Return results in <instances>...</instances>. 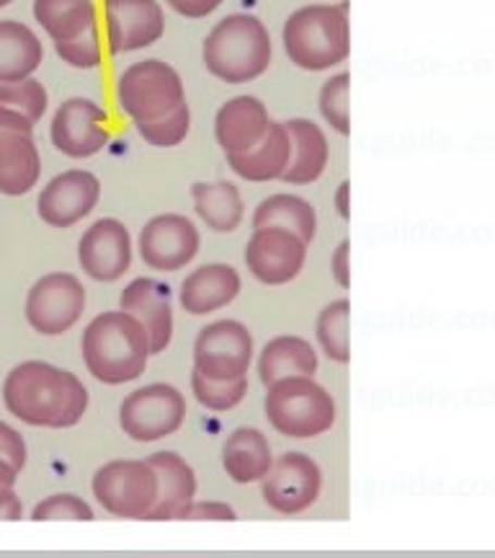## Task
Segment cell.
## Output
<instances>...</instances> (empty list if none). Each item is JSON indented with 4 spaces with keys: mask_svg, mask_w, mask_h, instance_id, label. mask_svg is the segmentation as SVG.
I'll use <instances>...</instances> for the list:
<instances>
[{
    "mask_svg": "<svg viewBox=\"0 0 495 558\" xmlns=\"http://www.w3.org/2000/svg\"><path fill=\"white\" fill-rule=\"evenodd\" d=\"M5 409L32 427L67 429L88 411V390L78 375L41 360L21 362L3 383Z\"/></svg>",
    "mask_w": 495,
    "mask_h": 558,
    "instance_id": "obj_1",
    "label": "cell"
},
{
    "mask_svg": "<svg viewBox=\"0 0 495 558\" xmlns=\"http://www.w3.org/2000/svg\"><path fill=\"white\" fill-rule=\"evenodd\" d=\"M81 352L96 380L107 386H124L148 369L150 341L135 316L127 311H109L86 326Z\"/></svg>",
    "mask_w": 495,
    "mask_h": 558,
    "instance_id": "obj_2",
    "label": "cell"
},
{
    "mask_svg": "<svg viewBox=\"0 0 495 558\" xmlns=\"http://www.w3.org/2000/svg\"><path fill=\"white\" fill-rule=\"evenodd\" d=\"M274 58L269 29L253 13H230L207 34L201 60L214 78L240 86L261 78Z\"/></svg>",
    "mask_w": 495,
    "mask_h": 558,
    "instance_id": "obj_3",
    "label": "cell"
},
{
    "mask_svg": "<svg viewBox=\"0 0 495 558\" xmlns=\"http://www.w3.org/2000/svg\"><path fill=\"white\" fill-rule=\"evenodd\" d=\"M282 41L289 62L310 73L341 65L351 52L348 3L302 5L284 21Z\"/></svg>",
    "mask_w": 495,
    "mask_h": 558,
    "instance_id": "obj_4",
    "label": "cell"
},
{
    "mask_svg": "<svg viewBox=\"0 0 495 558\" xmlns=\"http://www.w3.org/2000/svg\"><path fill=\"white\" fill-rule=\"evenodd\" d=\"M263 409L271 427L292 439L325 435L333 429L338 414L333 396L308 375H289L271 383Z\"/></svg>",
    "mask_w": 495,
    "mask_h": 558,
    "instance_id": "obj_5",
    "label": "cell"
},
{
    "mask_svg": "<svg viewBox=\"0 0 495 558\" xmlns=\"http://www.w3.org/2000/svg\"><path fill=\"white\" fill-rule=\"evenodd\" d=\"M186 101L184 81L163 60H139L116 78V107L132 122H152Z\"/></svg>",
    "mask_w": 495,
    "mask_h": 558,
    "instance_id": "obj_6",
    "label": "cell"
},
{
    "mask_svg": "<svg viewBox=\"0 0 495 558\" xmlns=\"http://www.w3.org/2000/svg\"><path fill=\"white\" fill-rule=\"evenodd\" d=\"M94 497L114 518L148 520L158 501V473L148 460H111L96 471Z\"/></svg>",
    "mask_w": 495,
    "mask_h": 558,
    "instance_id": "obj_7",
    "label": "cell"
},
{
    "mask_svg": "<svg viewBox=\"0 0 495 558\" xmlns=\"http://www.w3.org/2000/svg\"><path fill=\"white\" fill-rule=\"evenodd\" d=\"M184 418V393L169 383H150V386L132 390L120 407L124 435L135 442H158V439L176 435Z\"/></svg>",
    "mask_w": 495,
    "mask_h": 558,
    "instance_id": "obj_8",
    "label": "cell"
},
{
    "mask_svg": "<svg viewBox=\"0 0 495 558\" xmlns=\"http://www.w3.org/2000/svg\"><path fill=\"white\" fill-rule=\"evenodd\" d=\"M86 303V288L78 277L52 271L32 284L26 295V320L41 337H60L78 324Z\"/></svg>",
    "mask_w": 495,
    "mask_h": 558,
    "instance_id": "obj_9",
    "label": "cell"
},
{
    "mask_svg": "<svg viewBox=\"0 0 495 558\" xmlns=\"http://www.w3.org/2000/svg\"><path fill=\"white\" fill-rule=\"evenodd\" d=\"M253 360V337L240 320H214L194 341V369L212 380L246 378Z\"/></svg>",
    "mask_w": 495,
    "mask_h": 558,
    "instance_id": "obj_10",
    "label": "cell"
},
{
    "mask_svg": "<svg viewBox=\"0 0 495 558\" xmlns=\"http://www.w3.org/2000/svg\"><path fill=\"white\" fill-rule=\"evenodd\" d=\"M323 488V471L305 452H284L261 481V497L279 514H299L310 509Z\"/></svg>",
    "mask_w": 495,
    "mask_h": 558,
    "instance_id": "obj_11",
    "label": "cell"
},
{
    "mask_svg": "<svg viewBox=\"0 0 495 558\" xmlns=\"http://www.w3.org/2000/svg\"><path fill=\"white\" fill-rule=\"evenodd\" d=\"M201 246L199 228L186 215L165 213L145 222L137 248L145 267L156 271H178L197 259Z\"/></svg>",
    "mask_w": 495,
    "mask_h": 558,
    "instance_id": "obj_12",
    "label": "cell"
},
{
    "mask_svg": "<svg viewBox=\"0 0 495 558\" xmlns=\"http://www.w3.org/2000/svg\"><path fill=\"white\" fill-rule=\"evenodd\" d=\"M308 246L297 233L284 228H258L248 239L246 267L258 282L279 288L299 277L308 262Z\"/></svg>",
    "mask_w": 495,
    "mask_h": 558,
    "instance_id": "obj_13",
    "label": "cell"
},
{
    "mask_svg": "<svg viewBox=\"0 0 495 558\" xmlns=\"http://www.w3.org/2000/svg\"><path fill=\"white\" fill-rule=\"evenodd\" d=\"M109 114L96 101L75 99L62 101L52 117V145L67 158H90L109 145Z\"/></svg>",
    "mask_w": 495,
    "mask_h": 558,
    "instance_id": "obj_14",
    "label": "cell"
},
{
    "mask_svg": "<svg viewBox=\"0 0 495 558\" xmlns=\"http://www.w3.org/2000/svg\"><path fill=\"white\" fill-rule=\"evenodd\" d=\"M101 199V181L86 169H70L54 177L37 199L39 218L50 228H73L88 218Z\"/></svg>",
    "mask_w": 495,
    "mask_h": 558,
    "instance_id": "obj_15",
    "label": "cell"
},
{
    "mask_svg": "<svg viewBox=\"0 0 495 558\" xmlns=\"http://www.w3.org/2000/svg\"><path fill=\"white\" fill-rule=\"evenodd\" d=\"M78 262L96 282H116L132 267V235L116 218H101L78 241Z\"/></svg>",
    "mask_w": 495,
    "mask_h": 558,
    "instance_id": "obj_16",
    "label": "cell"
},
{
    "mask_svg": "<svg viewBox=\"0 0 495 558\" xmlns=\"http://www.w3.org/2000/svg\"><path fill=\"white\" fill-rule=\"evenodd\" d=\"M109 52L124 54L156 45L165 32L158 0H103Z\"/></svg>",
    "mask_w": 495,
    "mask_h": 558,
    "instance_id": "obj_17",
    "label": "cell"
},
{
    "mask_svg": "<svg viewBox=\"0 0 495 558\" xmlns=\"http://www.w3.org/2000/svg\"><path fill=\"white\" fill-rule=\"evenodd\" d=\"M122 311L143 324L150 341V354L165 352L173 339V305L171 288L152 277L132 279L120 298Z\"/></svg>",
    "mask_w": 495,
    "mask_h": 558,
    "instance_id": "obj_18",
    "label": "cell"
},
{
    "mask_svg": "<svg viewBox=\"0 0 495 558\" xmlns=\"http://www.w3.org/2000/svg\"><path fill=\"white\" fill-rule=\"evenodd\" d=\"M271 124L267 104L256 96H235L225 101L214 117V137L225 156L256 148Z\"/></svg>",
    "mask_w": 495,
    "mask_h": 558,
    "instance_id": "obj_19",
    "label": "cell"
},
{
    "mask_svg": "<svg viewBox=\"0 0 495 558\" xmlns=\"http://www.w3.org/2000/svg\"><path fill=\"white\" fill-rule=\"evenodd\" d=\"M240 288L243 279L238 269L230 264H205L184 279L178 300L191 316H207L233 303L240 295Z\"/></svg>",
    "mask_w": 495,
    "mask_h": 558,
    "instance_id": "obj_20",
    "label": "cell"
},
{
    "mask_svg": "<svg viewBox=\"0 0 495 558\" xmlns=\"http://www.w3.org/2000/svg\"><path fill=\"white\" fill-rule=\"evenodd\" d=\"M148 463L158 473V501L148 520H176L181 509L197 497V473L178 452H156Z\"/></svg>",
    "mask_w": 495,
    "mask_h": 558,
    "instance_id": "obj_21",
    "label": "cell"
},
{
    "mask_svg": "<svg viewBox=\"0 0 495 558\" xmlns=\"http://www.w3.org/2000/svg\"><path fill=\"white\" fill-rule=\"evenodd\" d=\"M292 160V137L284 122L271 120L267 135L256 148L246 153H235L227 156V166L238 173L240 179L253 181V184H263V181L282 179Z\"/></svg>",
    "mask_w": 495,
    "mask_h": 558,
    "instance_id": "obj_22",
    "label": "cell"
},
{
    "mask_svg": "<svg viewBox=\"0 0 495 558\" xmlns=\"http://www.w3.org/2000/svg\"><path fill=\"white\" fill-rule=\"evenodd\" d=\"M41 158L29 132H0V194L21 197L39 184Z\"/></svg>",
    "mask_w": 495,
    "mask_h": 558,
    "instance_id": "obj_23",
    "label": "cell"
},
{
    "mask_svg": "<svg viewBox=\"0 0 495 558\" xmlns=\"http://www.w3.org/2000/svg\"><path fill=\"white\" fill-rule=\"evenodd\" d=\"M284 128L292 137V160L282 181L292 186L312 184L323 177L327 160H331V145H327L325 132L320 130V124L302 120V117L284 122Z\"/></svg>",
    "mask_w": 495,
    "mask_h": 558,
    "instance_id": "obj_24",
    "label": "cell"
},
{
    "mask_svg": "<svg viewBox=\"0 0 495 558\" xmlns=\"http://www.w3.org/2000/svg\"><path fill=\"white\" fill-rule=\"evenodd\" d=\"M222 465L235 484H256L274 465L267 435L256 427H240L222 445Z\"/></svg>",
    "mask_w": 495,
    "mask_h": 558,
    "instance_id": "obj_25",
    "label": "cell"
},
{
    "mask_svg": "<svg viewBox=\"0 0 495 558\" xmlns=\"http://www.w3.org/2000/svg\"><path fill=\"white\" fill-rule=\"evenodd\" d=\"M45 60V47L37 34L21 21H0V83L32 78Z\"/></svg>",
    "mask_w": 495,
    "mask_h": 558,
    "instance_id": "obj_26",
    "label": "cell"
},
{
    "mask_svg": "<svg viewBox=\"0 0 495 558\" xmlns=\"http://www.w3.org/2000/svg\"><path fill=\"white\" fill-rule=\"evenodd\" d=\"M194 209L199 220L214 233H233L240 228L246 205L233 181H197L191 186Z\"/></svg>",
    "mask_w": 495,
    "mask_h": 558,
    "instance_id": "obj_27",
    "label": "cell"
},
{
    "mask_svg": "<svg viewBox=\"0 0 495 558\" xmlns=\"http://www.w3.org/2000/svg\"><path fill=\"white\" fill-rule=\"evenodd\" d=\"M318 373V352L308 339L302 337H276L263 347L258 357V375L263 386L289 378V375H312Z\"/></svg>",
    "mask_w": 495,
    "mask_h": 558,
    "instance_id": "obj_28",
    "label": "cell"
},
{
    "mask_svg": "<svg viewBox=\"0 0 495 558\" xmlns=\"http://www.w3.org/2000/svg\"><path fill=\"white\" fill-rule=\"evenodd\" d=\"M258 228H284L297 233L305 243H312L318 233V213L308 199L297 194H271L258 202L253 213V230Z\"/></svg>",
    "mask_w": 495,
    "mask_h": 558,
    "instance_id": "obj_29",
    "label": "cell"
},
{
    "mask_svg": "<svg viewBox=\"0 0 495 558\" xmlns=\"http://www.w3.org/2000/svg\"><path fill=\"white\" fill-rule=\"evenodd\" d=\"M34 19L54 45L70 41L96 26L94 0H34Z\"/></svg>",
    "mask_w": 495,
    "mask_h": 558,
    "instance_id": "obj_30",
    "label": "cell"
},
{
    "mask_svg": "<svg viewBox=\"0 0 495 558\" xmlns=\"http://www.w3.org/2000/svg\"><path fill=\"white\" fill-rule=\"evenodd\" d=\"M348 300H333L327 303L318 316V341L327 354V360L338 362V365H346L351 360V352H348Z\"/></svg>",
    "mask_w": 495,
    "mask_h": 558,
    "instance_id": "obj_31",
    "label": "cell"
},
{
    "mask_svg": "<svg viewBox=\"0 0 495 558\" xmlns=\"http://www.w3.org/2000/svg\"><path fill=\"white\" fill-rule=\"evenodd\" d=\"M135 128L139 137L152 145V148H176V145H181L188 137V132H191V109L184 101L165 117H158L152 122H139Z\"/></svg>",
    "mask_w": 495,
    "mask_h": 558,
    "instance_id": "obj_32",
    "label": "cell"
},
{
    "mask_svg": "<svg viewBox=\"0 0 495 558\" xmlns=\"http://www.w3.org/2000/svg\"><path fill=\"white\" fill-rule=\"evenodd\" d=\"M191 390L201 407H207L209 411H230V409L238 407L243 399H246L248 380L246 378L212 380V378H207V375H201L199 369H194Z\"/></svg>",
    "mask_w": 495,
    "mask_h": 558,
    "instance_id": "obj_33",
    "label": "cell"
},
{
    "mask_svg": "<svg viewBox=\"0 0 495 558\" xmlns=\"http://www.w3.org/2000/svg\"><path fill=\"white\" fill-rule=\"evenodd\" d=\"M47 104H50V96H47V88L37 78L0 83V107L21 111L32 124H37L45 117Z\"/></svg>",
    "mask_w": 495,
    "mask_h": 558,
    "instance_id": "obj_34",
    "label": "cell"
},
{
    "mask_svg": "<svg viewBox=\"0 0 495 558\" xmlns=\"http://www.w3.org/2000/svg\"><path fill=\"white\" fill-rule=\"evenodd\" d=\"M348 73H336L331 75L320 88V114L323 120L331 124V130H336L338 135H348L351 132V124H348Z\"/></svg>",
    "mask_w": 495,
    "mask_h": 558,
    "instance_id": "obj_35",
    "label": "cell"
},
{
    "mask_svg": "<svg viewBox=\"0 0 495 558\" xmlns=\"http://www.w3.org/2000/svg\"><path fill=\"white\" fill-rule=\"evenodd\" d=\"M54 50L62 58V62H67L70 68L78 70H90L101 65V41H99V24L90 26L88 32H83L81 37L70 39V41H58Z\"/></svg>",
    "mask_w": 495,
    "mask_h": 558,
    "instance_id": "obj_36",
    "label": "cell"
},
{
    "mask_svg": "<svg viewBox=\"0 0 495 558\" xmlns=\"http://www.w3.org/2000/svg\"><path fill=\"white\" fill-rule=\"evenodd\" d=\"M34 522H50V520H96L94 509L86 501L75 497V494H54V497L39 501L32 512Z\"/></svg>",
    "mask_w": 495,
    "mask_h": 558,
    "instance_id": "obj_37",
    "label": "cell"
},
{
    "mask_svg": "<svg viewBox=\"0 0 495 558\" xmlns=\"http://www.w3.org/2000/svg\"><path fill=\"white\" fill-rule=\"evenodd\" d=\"M176 520H222V522H235L238 514L235 509L225 505V501H188L181 509Z\"/></svg>",
    "mask_w": 495,
    "mask_h": 558,
    "instance_id": "obj_38",
    "label": "cell"
},
{
    "mask_svg": "<svg viewBox=\"0 0 495 558\" xmlns=\"http://www.w3.org/2000/svg\"><path fill=\"white\" fill-rule=\"evenodd\" d=\"M26 456H29V452H26V439L21 437L11 424L0 422V458L21 473V469L26 465Z\"/></svg>",
    "mask_w": 495,
    "mask_h": 558,
    "instance_id": "obj_39",
    "label": "cell"
},
{
    "mask_svg": "<svg viewBox=\"0 0 495 558\" xmlns=\"http://www.w3.org/2000/svg\"><path fill=\"white\" fill-rule=\"evenodd\" d=\"M173 11L186 19H205L222 5V0H165Z\"/></svg>",
    "mask_w": 495,
    "mask_h": 558,
    "instance_id": "obj_40",
    "label": "cell"
},
{
    "mask_svg": "<svg viewBox=\"0 0 495 558\" xmlns=\"http://www.w3.org/2000/svg\"><path fill=\"white\" fill-rule=\"evenodd\" d=\"M348 248H351V243L341 241L336 251H333V256H331V275H333V279H336V284L341 290H348V284H351V269H348Z\"/></svg>",
    "mask_w": 495,
    "mask_h": 558,
    "instance_id": "obj_41",
    "label": "cell"
},
{
    "mask_svg": "<svg viewBox=\"0 0 495 558\" xmlns=\"http://www.w3.org/2000/svg\"><path fill=\"white\" fill-rule=\"evenodd\" d=\"M24 514V507H21V499L13 492V486L0 484V520L16 522Z\"/></svg>",
    "mask_w": 495,
    "mask_h": 558,
    "instance_id": "obj_42",
    "label": "cell"
},
{
    "mask_svg": "<svg viewBox=\"0 0 495 558\" xmlns=\"http://www.w3.org/2000/svg\"><path fill=\"white\" fill-rule=\"evenodd\" d=\"M13 130V132H34V124L26 120L21 111H13L9 107H0V132Z\"/></svg>",
    "mask_w": 495,
    "mask_h": 558,
    "instance_id": "obj_43",
    "label": "cell"
},
{
    "mask_svg": "<svg viewBox=\"0 0 495 558\" xmlns=\"http://www.w3.org/2000/svg\"><path fill=\"white\" fill-rule=\"evenodd\" d=\"M348 190H351V184H348V181H341L338 190H336V209L344 220L351 218V209H348Z\"/></svg>",
    "mask_w": 495,
    "mask_h": 558,
    "instance_id": "obj_44",
    "label": "cell"
},
{
    "mask_svg": "<svg viewBox=\"0 0 495 558\" xmlns=\"http://www.w3.org/2000/svg\"><path fill=\"white\" fill-rule=\"evenodd\" d=\"M16 478H18V471L13 469L11 463H5L3 458H0V484L13 486V484H16Z\"/></svg>",
    "mask_w": 495,
    "mask_h": 558,
    "instance_id": "obj_45",
    "label": "cell"
},
{
    "mask_svg": "<svg viewBox=\"0 0 495 558\" xmlns=\"http://www.w3.org/2000/svg\"><path fill=\"white\" fill-rule=\"evenodd\" d=\"M13 0H0V9H5V5H11Z\"/></svg>",
    "mask_w": 495,
    "mask_h": 558,
    "instance_id": "obj_46",
    "label": "cell"
}]
</instances>
